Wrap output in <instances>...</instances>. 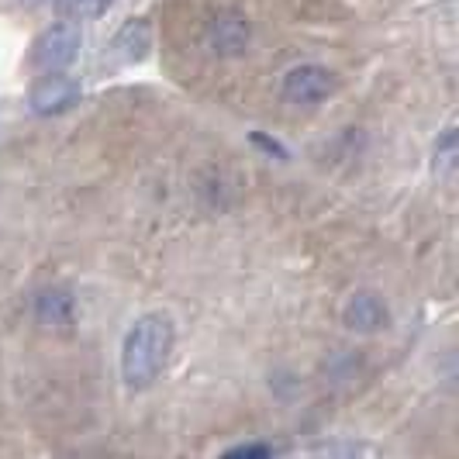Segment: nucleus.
I'll return each instance as SVG.
<instances>
[{
	"label": "nucleus",
	"mask_w": 459,
	"mask_h": 459,
	"mask_svg": "<svg viewBox=\"0 0 459 459\" xmlns=\"http://www.w3.org/2000/svg\"><path fill=\"white\" fill-rule=\"evenodd\" d=\"M52 4L63 22H91V18H100L115 0H52Z\"/></svg>",
	"instance_id": "obj_9"
},
{
	"label": "nucleus",
	"mask_w": 459,
	"mask_h": 459,
	"mask_svg": "<svg viewBox=\"0 0 459 459\" xmlns=\"http://www.w3.org/2000/svg\"><path fill=\"white\" fill-rule=\"evenodd\" d=\"M31 311H35V322L46 325V328H69L76 322V298L69 287H42L35 300H31Z\"/></svg>",
	"instance_id": "obj_8"
},
{
	"label": "nucleus",
	"mask_w": 459,
	"mask_h": 459,
	"mask_svg": "<svg viewBox=\"0 0 459 459\" xmlns=\"http://www.w3.org/2000/svg\"><path fill=\"white\" fill-rule=\"evenodd\" d=\"M342 325L349 332H359V335H377V332H387L394 325V311L384 300V294L356 290L342 304Z\"/></svg>",
	"instance_id": "obj_6"
},
{
	"label": "nucleus",
	"mask_w": 459,
	"mask_h": 459,
	"mask_svg": "<svg viewBox=\"0 0 459 459\" xmlns=\"http://www.w3.org/2000/svg\"><path fill=\"white\" fill-rule=\"evenodd\" d=\"M204 39H207V48L214 56L231 59V56H242L249 48V42H253V24H249V18L238 7H218L207 18Z\"/></svg>",
	"instance_id": "obj_3"
},
{
	"label": "nucleus",
	"mask_w": 459,
	"mask_h": 459,
	"mask_svg": "<svg viewBox=\"0 0 459 459\" xmlns=\"http://www.w3.org/2000/svg\"><path fill=\"white\" fill-rule=\"evenodd\" d=\"M149 48H152V28H149V22L145 18H128L115 31V39H111V46L104 52V59H108V66L128 69V66H138L149 56Z\"/></svg>",
	"instance_id": "obj_7"
},
{
	"label": "nucleus",
	"mask_w": 459,
	"mask_h": 459,
	"mask_svg": "<svg viewBox=\"0 0 459 459\" xmlns=\"http://www.w3.org/2000/svg\"><path fill=\"white\" fill-rule=\"evenodd\" d=\"M432 160H436L438 169H456V162H459L456 128H446V132L436 138V152H432Z\"/></svg>",
	"instance_id": "obj_10"
},
{
	"label": "nucleus",
	"mask_w": 459,
	"mask_h": 459,
	"mask_svg": "<svg viewBox=\"0 0 459 459\" xmlns=\"http://www.w3.org/2000/svg\"><path fill=\"white\" fill-rule=\"evenodd\" d=\"M249 142H253L259 152H266V156H273V160L287 162L290 160V152H287V145L283 142H276L273 135H266V132H249Z\"/></svg>",
	"instance_id": "obj_12"
},
{
	"label": "nucleus",
	"mask_w": 459,
	"mask_h": 459,
	"mask_svg": "<svg viewBox=\"0 0 459 459\" xmlns=\"http://www.w3.org/2000/svg\"><path fill=\"white\" fill-rule=\"evenodd\" d=\"M335 87H339V76H335L332 69L318 66V63H304V66H294L283 76L280 93H283V100H290V104L315 108V104L328 100V97L335 93Z\"/></svg>",
	"instance_id": "obj_4"
},
{
	"label": "nucleus",
	"mask_w": 459,
	"mask_h": 459,
	"mask_svg": "<svg viewBox=\"0 0 459 459\" xmlns=\"http://www.w3.org/2000/svg\"><path fill=\"white\" fill-rule=\"evenodd\" d=\"M80 48H83V31L73 22H59L46 28L31 42V56L28 59H31V66L42 69V73H63L66 66L76 63Z\"/></svg>",
	"instance_id": "obj_2"
},
{
	"label": "nucleus",
	"mask_w": 459,
	"mask_h": 459,
	"mask_svg": "<svg viewBox=\"0 0 459 459\" xmlns=\"http://www.w3.org/2000/svg\"><path fill=\"white\" fill-rule=\"evenodd\" d=\"M218 459H273V449L266 442H238V446L225 449Z\"/></svg>",
	"instance_id": "obj_11"
},
{
	"label": "nucleus",
	"mask_w": 459,
	"mask_h": 459,
	"mask_svg": "<svg viewBox=\"0 0 459 459\" xmlns=\"http://www.w3.org/2000/svg\"><path fill=\"white\" fill-rule=\"evenodd\" d=\"M76 100H80V83L69 73H42L28 91V108L42 117L66 115Z\"/></svg>",
	"instance_id": "obj_5"
},
{
	"label": "nucleus",
	"mask_w": 459,
	"mask_h": 459,
	"mask_svg": "<svg viewBox=\"0 0 459 459\" xmlns=\"http://www.w3.org/2000/svg\"><path fill=\"white\" fill-rule=\"evenodd\" d=\"M173 339H177L173 318L162 311L142 315L132 325V332L121 342V380L128 391H149L160 380L173 352Z\"/></svg>",
	"instance_id": "obj_1"
}]
</instances>
